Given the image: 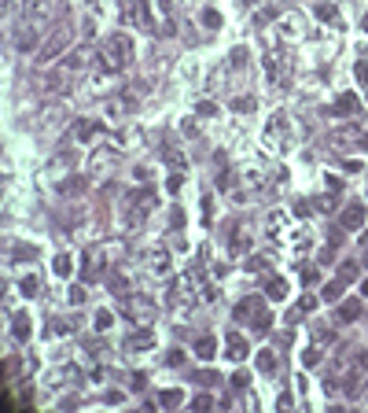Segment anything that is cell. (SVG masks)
Masks as SVG:
<instances>
[{
  "instance_id": "1",
  "label": "cell",
  "mask_w": 368,
  "mask_h": 413,
  "mask_svg": "<svg viewBox=\"0 0 368 413\" xmlns=\"http://www.w3.org/2000/svg\"><path fill=\"white\" fill-rule=\"evenodd\" d=\"M115 159H118V148H111V144L96 148V152L89 155V174H107L111 166H115Z\"/></svg>"
},
{
  "instance_id": "2",
  "label": "cell",
  "mask_w": 368,
  "mask_h": 413,
  "mask_svg": "<svg viewBox=\"0 0 368 413\" xmlns=\"http://www.w3.org/2000/svg\"><path fill=\"white\" fill-rule=\"evenodd\" d=\"M67 44H70V30L63 26V30H55V33H52V41L41 48V59H37V63H52L55 55H59L63 48H67Z\"/></svg>"
},
{
  "instance_id": "3",
  "label": "cell",
  "mask_w": 368,
  "mask_h": 413,
  "mask_svg": "<svg viewBox=\"0 0 368 413\" xmlns=\"http://www.w3.org/2000/svg\"><path fill=\"white\" fill-rule=\"evenodd\" d=\"M225 358H229V362H243V358H247V340L232 332L229 340H225Z\"/></svg>"
},
{
  "instance_id": "4",
  "label": "cell",
  "mask_w": 368,
  "mask_h": 413,
  "mask_svg": "<svg viewBox=\"0 0 368 413\" xmlns=\"http://www.w3.org/2000/svg\"><path fill=\"white\" fill-rule=\"evenodd\" d=\"M155 347V332L151 328H140V332L129 336V351H151Z\"/></svg>"
},
{
  "instance_id": "5",
  "label": "cell",
  "mask_w": 368,
  "mask_h": 413,
  "mask_svg": "<svg viewBox=\"0 0 368 413\" xmlns=\"http://www.w3.org/2000/svg\"><path fill=\"white\" fill-rule=\"evenodd\" d=\"M214 354H218V340H214V336H199V340H195V358H214Z\"/></svg>"
},
{
  "instance_id": "6",
  "label": "cell",
  "mask_w": 368,
  "mask_h": 413,
  "mask_svg": "<svg viewBox=\"0 0 368 413\" xmlns=\"http://www.w3.org/2000/svg\"><path fill=\"white\" fill-rule=\"evenodd\" d=\"M147 266H151V273H166V269H169V251L155 247V251L147 255Z\"/></svg>"
},
{
  "instance_id": "7",
  "label": "cell",
  "mask_w": 368,
  "mask_h": 413,
  "mask_svg": "<svg viewBox=\"0 0 368 413\" xmlns=\"http://www.w3.org/2000/svg\"><path fill=\"white\" fill-rule=\"evenodd\" d=\"M343 225H346V229H361V225H365V206H346V210H343Z\"/></svg>"
},
{
  "instance_id": "8",
  "label": "cell",
  "mask_w": 368,
  "mask_h": 413,
  "mask_svg": "<svg viewBox=\"0 0 368 413\" xmlns=\"http://www.w3.org/2000/svg\"><path fill=\"white\" fill-rule=\"evenodd\" d=\"M15 48H18V52H30V48H37V26H26V30L18 33Z\"/></svg>"
},
{
  "instance_id": "9",
  "label": "cell",
  "mask_w": 368,
  "mask_h": 413,
  "mask_svg": "<svg viewBox=\"0 0 368 413\" xmlns=\"http://www.w3.org/2000/svg\"><path fill=\"white\" fill-rule=\"evenodd\" d=\"M111 55H122V63H129V55H133V44H129V37H115L111 41Z\"/></svg>"
},
{
  "instance_id": "10",
  "label": "cell",
  "mask_w": 368,
  "mask_h": 413,
  "mask_svg": "<svg viewBox=\"0 0 368 413\" xmlns=\"http://www.w3.org/2000/svg\"><path fill=\"white\" fill-rule=\"evenodd\" d=\"M258 369L272 377V373H276V354H272V351H258Z\"/></svg>"
},
{
  "instance_id": "11",
  "label": "cell",
  "mask_w": 368,
  "mask_h": 413,
  "mask_svg": "<svg viewBox=\"0 0 368 413\" xmlns=\"http://www.w3.org/2000/svg\"><path fill=\"white\" fill-rule=\"evenodd\" d=\"M269 299H276V303H280V299H287V280L272 277V280H269Z\"/></svg>"
},
{
  "instance_id": "12",
  "label": "cell",
  "mask_w": 368,
  "mask_h": 413,
  "mask_svg": "<svg viewBox=\"0 0 368 413\" xmlns=\"http://www.w3.org/2000/svg\"><path fill=\"white\" fill-rule=\"evenodd\" d=\"M11 336H15V340H26V336H30V317H26V314H18V317H15Z\"/></svg>"
},
{
  "instance_id": "13",
  "label": "cell",
  "mask_w": 368,
  "mask_h": 413,
  "mask_svg": "<svg viewBox=\"0 0 368 413\" xmlns=\"http://www.w3.org/2000/svg\"><path fill=\"white\" fill-rule=\"evenodd\" d=\"M52 273H55V277H70V255H55Z\"/></svg>"
},
{
  "instance_id": "14",
  "label": "cell",
  "mask_w": 368,
  "mask_h": 413,
  "mask_svg": "<svg viewBox=\"0 0 368 413\" xmlns=\"http://www.w3.org/2000/svg\"><path fill=\"white\" fill-rule=\"evenodd\" d=\"M74 133H78V140H92V137H96V122H78Z\"/></svg>"
},
{
  "instance_id": "15",
  "label": "cell",
  "mask_w": 368,
  "mask_h": 413,
  "mask_svg": "<svg viewBox=\"0 0 368 413\" xmlns=\"http://www.w3.org/2000/svg\"><path fill=\"white\" fill-rule=\"evenodd\" d=\"M18 288H22V295H37V292H41V280L30 273V277H22V284H18Z\"/></svg>"
},
{
  "instance_id": "16",
  "label": "cell",
  "mask_w": 368,
  "mask_h": 413,
  "mask_svg": "<svg viewBox=\"0 0 368 413\" xmlns=\"http://www.w3.org/2000/svg\"><path fill=\"white\" fill-rule=\"evenodd\" d=\"M85 189V177H74V181H67V185H59V192L63 196H78Z\"/></svg>"
},
{
  "instance_id": "17",
  "label": "cell",
  "mask_w": 368,
  "mask_h": 413,
  "mask_svg": "<svg viewBox=\"0 0 368 413\" xmlns=\"http://www.w3.org/2000/svg\"><path fill=\"white\" fill-rule=\"evenodd\" d=\"M158 402L173 410V406H181V402H184V395H181V391H162V399H158Z\"/></svg>"
},
{
  "instance_id": "18",
  "label": "cell",
  "mask_w": 368,
  "mask_h": 413,
  "mask_svg": "<svg viewBox=\"0 0 368 413\" xmlns=\"http://www.w3.org/2000/svg\"><path fill=\"white\" fill-rule=\"evenodd\" d=\"M111 325H115V314H111V310H100V314H96V328H100V332H107Z\"/></svg>"
},
{
  "instance_id": "19",
  "label": "cell",
  "mask_w": 368,
  "mask_h": 413,
  "mask_svg": "<svg viewBox=\"0 0 368 413\" xmlns=\"http://www.w3.org/2000/svg\"><path fill=\"white\" fill-rule=\"evenodd\" d=\"M335 111H339V115H350V111H357V100L354 96H343V100L335 103Z\"/></svg>"
},
{
  "instance_id": "20",
  "label": "cell",
  "mask_w": 368,
  "mask_h": 413,
  "mask_svg": "<svg viewBox=\"0 0 368 413\" xmlns=\"http://www.w3.org/2000/svg\"><path fill=\"white\" fill-rule=\"evenodd\" d=\"M339 292H343V280H332V284L324 288V299H328V303H335V299H339Z\"/></svg>"
},
{
  "instance_id": "21",
  "label": "cell",
  "mask_w": 368,
  "mask_h": 413,
  "mask_svg": "<svg viewBox=\"0 0 368 413\" xmlns=\"http://www.w3.org/2000/svg\"><path fill=\"white\" fill-rule=\"evenodd\" d=\"M357 314H361V306H357V303H346L343 310H339V317H343V321H354Z\"/></svg>"
},
{
  "instance_id": "22",
  "label": "cell",
  "mask_w": 368,
  "mask_h": 413,
  "mask_svg": "<svg viewBox=\"0 0 368 413\" xmlns=\"http://www.w3.org/2000/svg\"><path fill=\"white\" fill-rule=\"evenodd\" d=\"M232 111H243V115H247V111H254V100H250V96H240V100H232Z\"/></svg>"
},
{
  "instance_id": "23",
  "label": "cell",
  "mask_w": 368,
  "mask_h": 413,
  "mask_svg": "<svg viewBox=\"0 0 368 413\" xmlns=\"http://www.w3.org/2000/svg\"><path fill=\"white\" fill-rule=\"evenodd\" d=\"M302 362H306V365H317V362H320V351H313V347H309V351L302 354Z\"/></svg>"
},
{
  "instance_id": "24",
  "label": "cell",
  "mask_w": 368,
  "mask_h": 413,
  "mask_svg": "<svg viewBox=\"0 0 368 413\" xmlns=\"http://www.w3.org/2000/svg\"><path fill=\"white\" fill-rule=\"evenodd\" d=\"M317 15L320 18H335V7L332 4H317Z\"/></svg>"
},
{
  "instance_id": "25",
  "label": "cell",
  "mask_w": 368,
  "mask_h": 413,
  "mask_svg": "<svg viewBox=\"0 0 368 413\" xmlns=\"http://www.w3.org/2000/svg\"><path fill=\"white\" fill-rule=\"evenodd\" d=\"M203 22L206 26H221V15L218 11H203Z\"/></svg>"
},
{
  "instance_id": "26",
  "label": "cell",
  "mask_w": 368,
  "mask_h": 413,
  "mask_svg": "<svg viewBox=\"0 0 368 413\" xmlns=\"http://www.w3.org/2000/svg\"><path fill=\"white\" fill-rule=\"evenodd\" d=\"M232 388H236V391L247 388V373H236V377H232Z\"/></svg>"
},
{
  "instance_id": "27",
  "label": "cell",
  "mask_w": 368,
  "mask_h": 413,
  "mask_svg": "<svg viewBox=\"0 0 368 413\" xmlns=\"http://www.w3.org/2000/svg\"><path fill=\"white\" fill-rule=\"evenodd\" d=\"M195 380H199L203 388H210V384H218V377H214V373H199V377H195Z\"/></svg>"
},
{
  "instance_id": "28",
  "label": "cell",
  "mask_w": 368,
  "mask_h": 413,
  "mask_svg": "<svg viewBox=\"0 0 368 413\" xmlns=\"http://www.w3.org/2000/svg\"><path fill=\"white\" fill-rule=\"evenodd\" d=\"M192 406H195V410H210V395H199V399H192Z\"/></svg>"
},
{
  "instance_id": "29",
  "label": "cell",
  "mask_w": 368,
  "mask_h": 413,
  "mask_svg": "<svg viewBox=\"0 0 368 413\" xmlns=\"http://www.w3.org/2000/svg\"><path fill=\"white\" fill-rule=\"evenodd\" d=\"M247 247H250L247 240H232V255H243V251H247Z\"/></svg>"
},
{
  "instance_id": "30",
  "label": "cell",
  "mask_w": 368,
  "mask_h": 413,
  "mask_svg": "<svg viewBox=\"0 0 368 413\" xmlns=\"http://www.w3.org/2000/svg\"><path fill=\"white\" fill-rule=\"evenodd\" d=\"M70 303H85V288H70Z\"/></svg>"
},
{
  "instance_id": "31",
  "label": "cell",
  "mask_w": 368,
  "mask_h": 413,
  "mask_svg": "<svg viewBox=\"0 0 368 413\" xmlns=\"http://www.w3.org/2000/svg\"><path fill=\"white\" fill-rule=\"evenodd\" d=\"M181 181H184L181 174H173V177H169V181H166V185H169V192H177V189H181Z\"/></svg>"
},
{
  "instance_id": "32",
  "label": "cell",
  "mask_w": 368,
  "mask_h": 413,
  "mask_svg": "<svg viewBox=\"0 0 368 413\" xmlns=\"http://www.w3.org/2000/svg\"><path fill=\"white\" fill-rule=\"evenodd\" d=\"M166 362H169V365H184V354H181V351H173V354H169Z\"/></svg>"
},
{
  "instance_id": "33",
  "label": "cell",
  "mask_w": 368,
  "mask_h": 413,
  "mask_svg": "<svg viewBox=\"0 0 368 413\" xmlns=\"http://www.w3.org/2000/svg\"><path fill=\"white\" fill-rule=\"evenodd\" d=\"M361 295H368V280H365V284H361Z\"/></svg>"
},
{
  "instance_id": "34",
  "label": "cell",
  "mask_w": 368,
  "mask_h": 413,
  "mask_svg": "<svg viewBox=\"0 0 368 413\" xmlns=\"http://www.w3.org/2000/svg\"><path fill=\"white\" fill-rule=\"evenodd\" d=\"M361 26H365V30H368V15H365V18H361Z\"/></svg>"
},
{
  "instance_id": "35",
  "label": "cell",
  "mask_w": 368,
  "mask_h": 413,
  "mask_svg": "<svg viewBox=\"0 0 368 413\" xmlns=\"http://www.w3.org/2000/svg\"><path fill=\"white\" fill-rule=\"evenodd\" d=\"M365 402H368V388H365Z\"/></svg>"
},
{
  "instance_id": "36",
  "label": "cell",
  "mask_w": 368,
  "mask_h": 413,
  "mask_svg": "<svg viewBox=\"0 0 368 413\" xmlns=\"http://www.w3.org/2000/svg\"><path fill=\"white\" fill-rule=\"evenodd\" d=\"M365 358H368V351H365Z\"/></svg>"
}]
</instances>
